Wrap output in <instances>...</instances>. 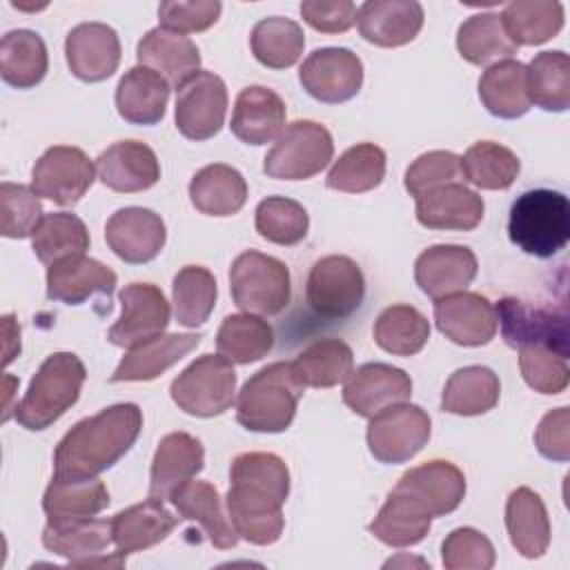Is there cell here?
I'll use <instances>...</instances> for the list:
<instances>
[{
    "mask_svg": "<svg viewBox=\"0 0 570 570\" xmlns=\"http://www.w3.org/2000/svg\"><path fill=\"white\" fill-rule=\"evenodd\" d=\"M363 296L365 278L350 256L330 254L312 265L305 285V301L318 318L343 321L361 307Z\"/></svg>",
    "mask_w": 570,
    "mask_h": 570,
    "instance_id": "9c48e42d",
    "label": "cell"
},
{
    "mask_svg": "<svg viewBox=\"0 0 570 570\" xmlns=\"http://www.w3.org/2000/svg\"><path fill=\"white\" fill-rule=\"evenodd\" d=\"M456 49L463 60L476 67H490L510 60L517 45L510 40L499 13H474L456 31Z\"/></svg>",
    "mask_w": 570,
    "mask_h": 570,
    "instance_id": "60d3db41",
    "label": "cell"
},
{
    "mask_svg": "<svg viewBox=\"0 0 570 570\" xmlns=\"http://www.w3.org/2000/svg\"><path fill=\"white\" fill-rule=\"evenodd\" d=\"M31 249L47 267L62 258L80 256L89 249L87 225L69 212L45 214L31 236Z\"/></svg>",
    "mask_w": 570,
    "mask_h": 570,
    "instance_id": "c3c4849f",
    "label": "cell"
},
{
    "mask_svg": "<svg viewBox=\"0 0 570 570\" xmlns=\"http://www.w3.org/2000/svg\"><path fill=\"white\" fill-rule=\"evenodd\" d=\"M499 394L501 383L490 367L465 365L450 374L441 394V410L456 416H479L499 403Z\"/></svg>",
    "mask_w": 570,
    "mask_h": 570,
    "instance_id": "f35d334b",
    "label": "cell"
},
{
    "mask_svg": "<svg viewBox=\"0 0 570 570\" xmlns=\"http://www.w3.org/2000/svg\"><path fill=\"white\" fill-rule=\"evenodd\" d=\"M140 430L142 412L136 403H116L78 421L56 445L53 476H98L131 450Z\"/></svg>",
    "mask_w": 570,
    "mask_h": 570,
    "instance_id": "7a4b0ae2",
    "label": "cell"
},
{
    "mask_svg": "<svg viewBox=\"0 0 570 570\" xmlns=\"http://www.w3.org/2000/svg\"><path fill=\"white\" fill-rule=\"evenodd\" d=\"M298 82L314 100L341 105L358 94L363 85V62L345 47L314 49L298 69Z\"/></svg>",
    "mask_w": 570,
    "mask_h": 570,
    "instance_id": "4fadbf2b",
    "label": "cell"
},
{
    "mask_svg": "<svg viewBox=\"0 0 570 570\" xmlns=\"http://www.w3.org/2000/svg\"><path fill=\"white\" fill-rule=\"evenodd\" d=\"M85 379V363L73 352L47 356L16 405V421L29 432L47 430L78 401Z\"/></svg>",
    "mask_w": 570,
    "mask_h": 570,
    "instance_id": "5b68a950",
    "label": "cell"
},
{
    "mask_svg": "<svg viewBox=\"0 0 570 570\" xmlns=\"http://www.w3.org/2000/svg\"><path fill=\"white\" fill-rule=\"evenodd\" d=\"M256 232L274 245H296L307 236L309 216L305 207L287 196H267L256 205Z\"/></svg>",
    "mask_w": 570,
    "mask_h": 570,
    "instance_id": "f5cc1de1",
    "label": "cell"
},
{
    "mask_svg": "<svg viewBox=\"0 0 570 570\" xmlns=\"http://www.w3.org/2000/svg\"><path fill=\"white\" fill-rule=\"evenodd\" d=\"M169 501L178 510V517L196 521L203 528L214 548L232 550L238 543L240 537L236 534L232 521L225 517L220 494L212 483L189 479L171 492Z\"/></svg>",
    "mask_w": 570,
    "mask_h": 570,
    "instance_id": "f546056e",
    "label": "cell"
},
{
    "mask_svg": "<svg viewBox=\"0 0 570 570\" xmlns=\"http://www.w3.org/2000/svg\"><path fill=\"white\" fill-rule=\"evenodd\" d=\"M394 490L416 499L430 512V517H445L461 505L465 497V476L454 463L432 459L410 468L399 479Z\"/></svg>",
    "mask_w": 570,
    "mask_h": 570,
    "instance_id": "603a6c76",
    "label": "cell"
},
{
    "mask_svg": "<svg viewBox=\"0 0 570 570\" xmlns=\"http://www.w3.org/2000/svg\"><path fill=\"white\" fill-rule=\"evenodd\" d=\"M138 65L160 73L176 91L200 71V51L194 40L163 27L149 29L136 47Z\"/></svg>",
    "mask_w": 570,
    "mask_h": 570,
    "instance_id": "4316f807",
    "label": "cell"
},
{
    "mask_svg": "<svg viewBox=\"0 0 570 570\" xmlns=\"http://www.w3.org/2000/svg\"><path fill=\"white\" fill-rule=\"evenodd\" d=\"M227 114V87L220 76L212 71H198L189 78L176 96V129L187 140H209L214 138Z\"/></svg>",
    "mask_w": 570,
    "mask_h": 570,
    "instance_id": "5bb4252c",
    "label": "cell"
},
{
    "mask_svg": "<svg viewBox=\"0 0 570 570\" xmlns=\"http://www.w3.org/2000/svg\"><path fill=\"white\" fill-rule=\"evenodd\" d=\"M503 341L519 350L523 345H546L568 356V318L563 312L532 307L519 298L505 296L494 305Z\"/></svg>",
    "mask_w": 570,
    "mask_h": 570,
    "instance_id": "9a60e30c",
    "label": "cell"
},
{
    "mask_svg": "<svg viewBox=\"0 0 570 570\" xmlns=\"http://www.w3.org/2000/svg\"><path fill=\"white\" fill-rule=\"evenodd\" d=\"M116 272L85 254L62 258L47 267V298L65 305H82L89 296H111Z\"/></svg>",
    "mask_w": 570,
    "mask_h": 570,
    "instance_id": "83f0119b",
    "label": "cell"
},
{
    "mask_svg": "<svg viewBox=\"0 0 570 570\" xmlns=\"http://www.w3.org/2000/svg\"><path fill=\"white\" fill-rule=\"evenodd\" d=\"M169 82L142 67L136 65L131 67L116 87V109L118 116L131 125H142V127H151L156 122L163 120L165 109H167V100H169Z\"/></svg>",
    "mask_w": 570,
    "mask_h": 570,
    "instance_id": "4dcf8cb0",
    "label": "cell"
},
{
    "mask_svg": "<svg viewBox=\"0 0 570 570\" xmlns=\"http://www.w3.org/2000/svg\"><path fill=\"white\" fill-rule=\"evenodd\" d=\"M461 156L452 151H428L421 154L405 171V189L410 196L419 198L421 194L450 185V183H461Z\"/></svg>",
    "mask_w": 570,
    "mask_h": 570,
    "instance_id": "6f0895ef",
    "label": "cell"
},
{
    "mask_svg": "<svg viewBox=\"0 0 570 570\" xmlns=\"http://www.w3.org/2000/svg\"><path fill=\"white\" fill-rule=\"evenodd\" d=\"M120 38L105 22H80L65 38L69 71L82 82H102L120 65Z\"/></svg>",
    "mask_w": 570,
    "mask_h": 570,
    "instance_id": "ac0fdd59",
    "label": "cell"
},
{
    "mask_svg": "<svg viewBox=\"0 0 570 570\" xmlns=\"http://www.w3.org/2000/svg\"><path fill=\"white\" fill-rule=\"evenodd\" d=\"M49 69L47 45L31 29H13L0 42V76L16 89H31L42 82Z\"/></svg>",
    "mask_w": 570,
    "mask_h": 570,
    "instance_id": "ab89813d",
    "label": "cell"
},
{
    "mask_svg": "<svg viewBox=\"0 0 570 570\" xmlns=\"http://www.w3.org/2000/svg\"><path fill=\"white\" fill-rule=\"evenodd\" d=\"M285 116V102L274 89L252 85L236 96L229 129L240 142L258 147L278 138Z\"/></svg>",
    "mask_w": 570,
    "mask_h": 570,
    "instance_id": "f1b7e54d",
    "label": "cell"
},
{
    "mask_svg": "<svg viewBox=\"0 0 570 570\" xmlns=\"http://www.w3.org/2000/svg\"><path fill=\"white\" fill-rule=\"evenodd\" d=\"M223 4L218 0H194V2H160L158 20L160 27L174 33H198L209 29L220 18Z\"/></svg>",
    "mask_w": 570,
    "mask_h": 570,
    "instance_id": "680465c9",
    "label": "cell"
},
{
    "mask_svg": "<svg viewBox=\"0 0 570 570\" xmlns=\"http://www.w3.org/2000/svg\"><path fill=\"white\" fill-rule=\"evenodd\" d=\"M120 316L107 332V341L118 347H134L160 336L169 325V303L154 283H129L118 294Z\"/></svg>",
    "mask_w": 570,
    "mask_h": 570,
    "instance_id": "2e32d148",
    "label": "cell"
},
{
    "mask_svg": "<svg viewBox=\"0 0 570 570\" xmlns=\"http://www.w3.org/2000/svg\"><path fill=\"white\" fill-rule=\"evenodd\" d=\"M510 240L530 256L552 258L570 240V203L563 191L528 189L510 207Z\"/></svg>",
    "mask_w": 570,
    "mask_h": 570,
    "instance_id": "277c9868",
    "label": "cell"
},
{
    "mask_svg": "<svg viewBox=\"0 0 570 570\" xmlns=\"http://www.w3.org/2000/svg\"><path fill=\"white\" fill-rule=\"evenodd\" d=\"M289 494V470L272 452H243L232 461L227 517L240 539L272 546L285 528L283 503Z\"/></svg>",
    "mask_w": 570,
    "mask_h": 570,
    "instance_id": "6da1fadb",
    "label": "cell"
},
{
    "mask_svg": "<svg viewBox=\"0 0 570 570\" xmlns=\"http://www.w3.org/2000/svg\"><path fill=\"white\" fill-rule=\"evenodd\" d=\"M301 16L303 20L321 31V33H345L356 22V4L350 0H334V2H321V0H305L301 2Z\"/></svg>",
    "mask_w": 570,
    "mask_h": 570,
    "instance_id": "94428289",
    "label": "cell"
},
{
    "mask_svg": "<svg viewBox=\"0 0 570 570\" xmlns=\"http://www.w3.org/2000/svg\"><path fill=\"white\" fill-rule=\"evenodd\" d=\"M430 432L432 421L428 412L403 401L370 419L367 448L379 463L396 465L416 456L428 445Z\"/></svg>",
    "mask_w": 570,
    "mask_h": 570,
    "instance_id": "30bf717a",
    "label": "cell"
},
{
    "mask_svg": "<svg viewBox=\"0 0 570 570\" xmlns=\"http://www.w3.org/2000/svg\"><path fill=\"white\" fill-rule=\"evenodd\" d=\"M189 200L205 216H234L247 200V183L232 165H205L189 180Z\"/></svg>",
    "mask_w": 570,
    "mask_h": 570,
    "instance_id": "d590c367",
    "label": "cell"
},
{
    "mask_svg": "<svg viewBox=\"0 0 570 570\" xmlns=\"http://www.w3.org/2000/svg\"><path fill=\"white\" fill-rule=\"evenodd\" d=\"M176 523V517L163 505V501L147 499L111 517L114 546L122 554L142 552L165 541L174 532Z\"/></svg>",
    "mask_w": 570,
    "mask_h": 570,
    "instance_id": "d6a6232c",
    "label": "cell"
},
{
    "mask_svg": "<svg viewBox=\"0 0 570 570\" xmlns=\"http://www.w3.org/2000/svg\"><path fill=\"white\" fill-rule=\"evenodd\" d=\"M274 347V330L256 314H229L218 327L216 350L236 365H249L267 356Z\"/></svg>",
    "mask_w": 570,
    "mask_h": 570,
    "instance_id": "b9f144b4",
    "label": "cell"
},
{
    "mask_svg": "<svg viewBox=\"0 0 570 570\" xmlns=\"http://www.w3.org/2000/svg\"><path fill=\"white\" fill-rule=\"evenodd\" d=\"M528 69V94L543 111L561 114L570 107V58L563 51L537 53Z\"/></svg>",
    "mask_w": 570,
    "mask_h": 570,
    "instance_id": "f907efd6",
    "label": "cell"
},
{
    "mask_svg": "<svg viewBox=\"0 0 570 570\" xmlns=\"http://www.w3.org/2000/svg\"><path fill=\"white\" fill-rule=\"evenodd\" d=\"M292 365L305 387H334L352 374L354 354L341 338H318L298 352Z\"/></svg>",
    "mask_w": 570,
    "mask_h": 570,
    "instance_id": "ee69618b",
    "label": "cell"
},
{
    "mask_svg": "<svg viewBox=\"0 0 570 570\" xmlns=\"http://www.w3.org/2000/svg\"><path fill=\"white\" fill-rule=\"evenodd\" d=\"M105 240L120 261L142 265L163 252L167 229L156 212L147 207H122L109 216Z\"/></svg>",
    "mask_w": 570,
    "mask_h": 570,
    "instance_id": "ffe728a7",
    "label": "cell"
},
{
    "mask_svg": "<svg viewBox=\"0 0 570 570\" xmlns=\"http://www.w3.org/2000/svg\"><path fill=\"white\" fill-rule=\"evenodd\" d=\"M412 396V379L387 363H363L352 370L343 387V403L358 416L372 419L390 405Z\"/></svg>",
    "mask_w": 570,
    "mask_h": 570,
    "instance_id": "d6986e66",
    "label": "cell"
},
{
    "mask_svg": "<svg viewBox=\"0 0 570 570\" xmlns=\"http://www.w3.org/2000/svg\"><path fill=\"white\" fill-rule=\"evenodd\" d=\"M416 200V220L428 229L470 232L483 220V198L463 183H450L421 194Z\"/></svg>",
    "mask_w": 570,
    "mask_h": 570,
    "instance_id": "484cf974",
    "label": "cell"
},
{
    "mask_svg": "<svg viewBox=\"0 0 570 570\" xmlns=\"http://www.w3.org/2000/svg\"><path fill=\"white\" fill-rule=\"evenodd\" d=\"M519 370L528 387L539 394H561L568 387V356L546 345L519 347Z\"/></svg>",
    "mask_w": 570,
    "mask_h": 570,
    "instance_id": "db71d44e",
    "label": "cell"
},
{
    "mask_svg": "<svg viewBox=\"0 0 570 570\" xmlns=\"http://www.w3.org/2000/svg\"><path fill=\"white\" fill-rule=\"evenodd\" d=\"M499 16L517 47L543 45L563 27V4L554 0H514Z\"/></svg>",
    "mask_w": 570,
    "mask_h": 570,
    "instance_id": "7bdbcfd3",
    "label": "cell"
},
{
    "mask_svg": "<svg viewBox=\"0 0 570 570\" xmlns=\"http://www.w3.org/2000/svg\"><path fill=\"white\" fill-rule=\"evenodd\" d=\"M479 100L488 114L514 120L530 111L528 69L519 60H501L490 65L479 78Z\"/></svg>",
    "mask_w": 570,
    "mask_h": 570,
    "instance_id": "e575fe53",
    "label": "cell"
},
{
    "mask_svg": "<svg viewBox=\"0 0 570 570\" xmlns=\"http://www.w3.org/2000/svg\"><path fill=\"white\" fill-rule=\"evenodd\" d=\"M305 385L294 365L276 361L249 376L236 399V421L249 432H285L294 416Z\"/></svg>",
    "mask_w": 570,
    "mask_h": 570,
    "instance_id": "3957f363",
    "label": "cell"
},
{
    "mask_svg": "<svg viewBox=\"0 0 570 570\" xmlns=\"http://www.w3.org/2000/svg\"><path fill=\"white\" fill-rule=\"evenodd\" d=\"M216 278L207 267L185 265L171 285L174 316L183 327H200L216 305Z\"/></svg>",
    "mask_w": 570,
    "mask_h": 570,
    "instance_id": "816d5d0a",
    "label": "cell"
},
{
    "mask_svg": "<svg viewBox=\"0 0 570 570\" xmlns=\"http://www.w3.org/2000/svg\"><path fill=\"white\" fill-rule=\"evenodd\" d=\"M96 176L111 191L136 194L160 180V163L149 145L120 140L96 158Z\"/></svg>",
    "mask_w": 570,
    "mask_h": 570,
    "instance_id": "7402d4cb",
    "label": "cell"
},
{
    "mask_svg": "<svg viewBox=\"0 0 570 570\" xmlns=\"http://www.w3.org/2000/svg\"><path fill=\"white\" fill-rule=\"evenodd\" d=\"M109 505V490L102 481L94 479H60L53 476L42 497L47 521L62 523L89 519Z\"/></svg>",
    "mask_w": 570,
    "mask_h": 570,
    "instance_id": "74e56055",
    "label": "cell"
},
{
    "mask_svg": "<svg viewBox=\"0 0 570 570\" xmlns=\"http://www.w3.org/2000/svg\"><path fill=\"white\" fill-rule=\"evenodd\" d=\"M441 561L448 570H490L497 561L492 541L474 528H456L441 543Z\"/></svg>",
    "mask_w": 570,
    "mask_h": 570,
    "instance_id": "9f6ffc18",
    "label": "cell"
},
{
    "mask_svg": "<svg viewBox=\"0 0 570 570\" xmlns=\"http://www.w3.org/2000/svg\"><path fill=\"white\" fill-rule=\"evenodd\" d=\"M42 216L40 196L31 187L7 180L0 185V234L4 238L33 236Z\"/></svg>",
    "mask_w": 570,
    "mask_h": 570,
    "instance_id": "11a10c76",
    "label": "cell"
},
{
    "mask_svg": "<svg viewBox=\"0 0 570 570\" xmlns=\"http://www.w3.org/2000/svg\"><path fill=\"white\" fill-rule=\"evenodd\" d=\"M436 330L461 347L488 345L499 330L494 305L476 292H459L434 301Z\"/></svg>",
    "mask_w": 570,
    "mask_h": 570,
    "instance_id": "e0dca14e",
    "label": "cell"
},
{
    "mask_svg": "<svg viewBox=\"0 0 570 570\" xmlns=\"http://www.w3.org/2000/svg\"><path fill=\"white\" fill-rule=\"evenodd\" d=\"M254 58L267 69H287L298 62L305 49V33L298 22L281 16L263 18L249 36Z\"/></svg>",
    "mask_w": 570,
    "mask_h": 570,
    "instance_id": "bcb514c9",
    "label": "cell"
},
{
    "mask_svg": "<svg viewBox=\"0 0 570 570\" xmlns=\"http://www.w3.org/2000/svg\"><path fill=\"white\" fill-rule=\"evenodd\" d=\"M205 465L203 443L187 432H169L160 439L151 472H149V499L169 501L171 492L194 479Z\"/></svg>",
    "mask_w": 570,
    "mask_h": 570,
    "instance_id": "d4e9b609",
    "label": "cell"
},
{
    "mask_svg": "<svg viewBox=\"0 0 570 570\" xmlns=\"http://www.w3.org/2000/svg\"><path fill=\"white\" fill-rule=\"evenodd\" d=\"M385 151L374 142H358L345 149L327 171L325 185L345 194H365L385 178Z\"/></svg>",
    "mask_w": 570,
    "mask_h": 570,
    "instance_id": "7dc6e473",
    "label": "cell"
},
{
    "mask_svg": "<svg viewBox=\"0 0 570 570\" xmlns=\"http://www.w3.org/2000/svg\"><path fill=\"white\" fill-rule=\"evenodd\" d=\"M534 445L541 456L566 463L570 459V410L566 405L550 410L534 432Z\"/></svg>",
    "mask_w": 570,
    "mask_h": 570,
    "instance_id": "91938a15",
    "label": "cell"
},
{
    "mask_svg": "<svg viewBox=\"0 0 570 570\" xmlns=\"http://www.w3.org/2000/svg\"><path fill=\"white\" fill-rule=\"evenodd\" d=\"M372 336L374 343L387 354L414 356L430 338V321L412 305H390L379 314Z\"/></svg>",
    "mask_w": 570,
    "mask_h": 570,
    "instance_id": "f6af8a7d",
    "label": "cell"
},
{
    "mask_svg": "<svg viewBox=\"0 0 570 570\" xmlns=\"http://www.w3.org/2000/svg\"><path fill=\"white\" fill-rule=\"evenodd\" d=\"M96 167L80 147H49L31 169V189L60 207L76 205L94 185Z\"/></svg>",
    "mask_w": 570,
    "mask_h": 570,
    "instance_id": "7c38bea8",
    "label": "cell"
},
{
    "mask_svg": "<svg viewBox=\"0 0 570 570\" xmlns=\"http://www.w3.org/2000/svg\"><path fill=\"white\" fill-rule=\"evenodd\" d=\"M114 543L111 519H76L53 523L47 521L42 530V546L69 561L73 568H122L127 554L107 552Z\"/></svg>",
    "mask_w": 570,
    "mask_h": 570,
    "instance_id": "8fae6325",
    "label": "cell"
},
{
    "mask_svg": "<svg viewBox=\"0 0 570 570\" xmlns=\"http://www.w3.org/2000/svg\"><path fill=\"white\" fill-rule=\"evenodd\" d=\"M334 156L332 134L314 120H294L274 140L263 171L276 180H307L321 174Z\"/></svg>",
    "mask_w": 570,
    "mask_h": 570,
    "instance_id": "52a82bcc",
    "label": "cell"
},
{
    "mask_svg": "<svg viewBox=\"0 0 570 570\" xmlns=\"http://www.w3.org/2000/svg\"><path fill=\"white\" fill-rule=\"evenodd\" d=\"M229 292L243 312L276 316L289 303V269L274 256L247 249L229 267Z\"/></svg>",
    "mask_w": 570,
    "mask_h": 570,
    "instance_id": "8992f818",
    "label": "cell"
},
{
    "mask_svg": "<svg viewBox=\"0 0 570 570\" xmlns=\"http://www.w3.org/2000/svg\"><path fill=\"white\" fill-rule=\"evenodd\" d=\"M171 401L189 416L212 419L232 407L236 372L220 354H203L191 361L169 385Z\"/></svg>",
    "mask_w": 570,
    "mask_h": 570,
    "instance_id": "ba28073f",
    "label": "cell"
},
{
    "mask_svg": "<svg viewBox=\"0 0 570 570\" xmlns=\"http://www.w3.org/2000/svg\"><path fill=\"white\" fill-rule=\"evenodd\" d=\"M479 261L463 245H432L423 249L414 263V281L430 298H443L465 292L474 281Z\"/></svg>",
    "mask_w": 570,
    "mask_h": 570,
    "instance_id": "44dd1931",
    "label": "cell"
},
{
    "mask_svg": "<svg viewBox=\"0 0 570 570\" xmlns=\"http://www.w3.org/2000/svg\"><path fill=\"white\" fill-rule=\"evenodd\" d=\"M505 530L510 543L525 559H539L550 546V519L543 499L521 485L505 501Z\"/></svg>",
    "mask_w": 570,
    "mask_h": 570,
    "instance_id": "836d02e7",
    "label": "cell"
},
{
    "mask_svg": "<svg viewBox=\"0 0 570 570\" xmlns=\"http://www.w3.org/2000/svg\"><path fill=\"white\" fill-rule=\"evenodd\" d=\"M430 525L432 517L416 499L392 490L367 530L390 548H410L428 537Z\"/></svg>",
    "mask_w": 570,
    "mask_h": 570,
    "instance_id": "8d00e7d4",
    "label": "cell"
},
{
    "mask_svg": "<svg viewBox=\"0 0 570 570\" xmlns=\"http://www.w3.org/2000/svg\"><path fill=\"white\" fill-rule=\"evenodd\" d=\"M519 171L521 163L517 154L492 140H479L461 156L463 180L479 189H508L517 180Z\"/></svg>",
    "mask_w": 570,
    "mask_h": 570,
    "instance_id": "681fc988",
    "label": "cell"
},
{
    "mask_svg": "<svg viewBox=\"0 0 570 570\" xmlns=\"http://www.w3.org/2000/svg\"><path fill=\"white\" fill-rule=\"evenodd\" d=\"M200 338L203 334H160L138 343L129 347L109 381H151L187 356L200 343Z\"/></svg>",
    "mask_w": 570,
    "mask_h": 570,
    "instance_id": "1f68e13d",
    "label": "cell"
},
{
    "mask_svg": "<svg viewBox=\"0 0 570 570\" xmlns=\"http://www.w3.org/2000/svg\"><path fill=\"white\" fill-rule=\"evenodd\" d=\"M423 7L416 0H367L356 13L363 40L385 49L412 42L423 29Z\"/></svg>",
    "mask_w": 570,
    "mask_h": 570,
    "instance_id": "cb8c5ba5",
    "label": "cell"
}]
</instances>
